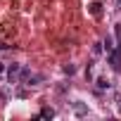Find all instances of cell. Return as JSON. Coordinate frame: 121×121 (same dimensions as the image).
<instances>
[{
    "label": "cell",
    "instance_id": "cell-1",
    "mask_svg": "<svg viewBox=\"0 0 121 121\" xmlns=\"http://www.w3.org/2000/svg\"><path fill=\"white\" fill-rule=\"evenodd\" d=\"M19 74H22V64L19 62L7 64V81H10V86H17L19 83Z\"/></svg>",
    "mask_w": 121,
    "mask_h": 121
},
{
    "label": "cell",
    "instance_id": "cell-2",
    "mask_svg": "<svg viewBox=\"0 0 121 121\" xmlns=\"http://www.w3.org/2000/svg\"><path fill=\"white\" fill-rule=\"evenodd\" d=\"M107 62H109V67H112L114 71L121 69V48H119V45H116L112 52H107Z\"/></svg>",
    "mask_w": 121,
    "mask_h": 121
},
{
    "label": "cell",
    "instance_id": "cell-3",
    "mask_svg": "<svg viewBox=\"0 0 121 121\" xmlns=\"http://www.w3.org/2000/svg\"><path fill=\"white\" fill-rule=\"evenodd\" d=\"M95 90H97V93H109V90H112V81L104 78V76H97V78H95Z\"/></svg>",
    "mask_w": 121,
    "mask_h": 121
},
{
    "label": "cell",
    "instance_id": "cell-4",
    "mask_svg": "<svg viewBox=\"0 0 121 121\" xmlns=\"http://www.w3.org/2000/svg\"><path fill=\"white\" fill-rule=\"evenodd\" d=\"M71 107H74V114H76V116H88V114H90L88 104H86V102H81V100L71 102Z\"/></svg>",
    "mask_w": 121,
    "mask_h": 121
},
{
    "label": "cell",
    "instance_id": "cell-5",
    "mask_svg": "<svg viewBox=\"0 0 121 121\" xmlns=\"http://www.w3.org/2000/svg\"><path fill=\"white\" fill-rule=\"evenodd\" d=\"M88 12H90V17H95V19H100L102 17V3H88Z\"/></svg>",
    "mask_w": 121,
    "mask_h": 121
},
{
    "label": "cell",
    "instance_id": "cell-6",
    "mask_svg": "<svg viewBox=\"0 0 121 121\" xmlns=\"http://www.w3.org/2000/svg\"><path fill=\"white\" fill-rule=\"evenodd\" d=\"M43 81H45V76H40V74H31V78L26 81V86H29V88H31V86H40Z\"/></svg>",
    "mask_w": 121,
    "mask_h": 121
},
{
    "label": "cell",
    "instance_id": "cell-7",
    "mask_svg": "<svg viewBox=\"0 0 121 121\" xmlns=\"http://www.w3.org/2000/svg\"><path fill=\"white\" fill-rule=\"evenodd\" d=\"M102 45H104V52H112V50L116 48V45H114V38H112V36H104V38H102Z\"/></svg>",
    "mask_w": 121,
    "mask_h": 121
},
{
    "label": "cell",
    "instance_id": "cell-8",
    "mask_svg": "<svg viewBox=\"0 0 121 121\" xmlns=\"http://www.w3.org/2000/svg\"><path fill=\"white\" fill-rule=\"evenodd\" d=\"M31 74H33V71H31L29 67H22V74H19V83H26V81L31 78Z\"/></svg>",
    "mask_w": 121,
    "mask_h": 121
},
{
    "label": "cell",
    "instance_id": "cell-9",
    "mask_svg": "<svg viewBox=\"0 0 121 121\" xmlns=\"http://www.w3.org/2000/svg\"><path fill=\"white\" fill-rule=\"evenodd\" d=\"M38 116H40V119H55V109H52V107H43Z\"/></svg>",
    "mask_w": 121,
    "mask_h": 121
},
{
    "label": "cell",
    "instance_id": "cell-10",
    "mask_svg": "<svg viewBox=\"0 0 121 121\" xmlns=\"http://www.w3.org/2000/svg\"><path fill=\"white\" fill-rule=\"evenodd\" d=\"M86 78H88V81L95 78V62H90V64L86 67Z\"/></svg>",
    "mask_w": 121,
    "mask_h": 121
},
{
    "label": "cell",
    "instance_id": "cell-11",
    "mask_svg": "<svg viewBox=\"0 0 121 121\" xmlns=\"http://www.w3.org/2000/svg\"><path fill=\"white\" fill-rule=\"evenodd\" d=\"M62 71H64L67 76H74V74H76V67H74V64H64V67H62Z\"/></svg>",
    "mask_w": 121,
    "mask_h": 121
},
{
    "label": "cell",
    "instance_id": "cell-12",
    "mask_svg": "<svg viewBox=\"0 0 121 121\" xmlns=\"http://www.w3.org/2000/svg\"><path fill=\"white\" fill-rule=\"evenodd\" d=\"M114 33H116V45L121 48V22H119V24L114 26Z\"/></svg>",
    "mask_w": 121,
    "mask_h": 121
},
{
    "label": "cell",
    "instance_id": "cell-13",
    "mask_svg": "<svg viewBox=\"0 0 121 121\" xmlns=\"http://www.w3.org/2000/svg\"><path fill=\"white\" fill-rule=\"evenodd\" d=\"M102 50H104V45H102V43H95V45H93V55H95V57H97V55H102Z\"/></svg>",
    "mask_w": 121,
    "mask_h": 121
},
{
    "label": "cell",
    "instance_id": "cell-14",
    "mask_svg": "<svg viewBox=\"0 0 121 121\" xmlns=\"http://www.w3.org/2000/svg\"><path fill=\"white\" fill-rule=\"evenodd\" d=\"M0 74H7V64L5 62H0Z\"/></svg>",
    "mask_w": 121,
    "mask_h": 121
},
{
    "label": "cell",
    "instance_id": "cell-15",
    "mask_svg": "<svg viewBox=\"0 0 121 121\" xmlns=\"http://www.w3.org/2000/svg\"><path fill=\"white\" fill-rule=\"evenodd\" d=\"M12 45H7V43H0V52H3V50H10Z\"/></svg>",
    "mask_w": 121,
    "mask_h": 121
},
{
    "label": "cell",
    "instance_id": "cell-16",
    "mask_svg": "<svg viewBox=\"0 0 121 121\" xmlns=\"http://www.w3.org/2000/svg\"><path fill=\"white\" fill-rule=\"evenodd\" d=\"M116 10H121V0H116Z\"/></svg>",
    "mask_w": 121,
    "mask_h": 121
},
{
    "label": "cell",
    "instance_id": "cell-17",
    "mask_svg": "<svg viewBox=\"0 0 121 121\" xmlns=\"http://www.w3.org/2000/svg\"><path fill=\"white\" fill-rule=\"evenodd\" d=\"M119 114H121V107H119Z\"/></svg>",
    "mask_w": 121,
    "mask_h": 121
}]
</instances>
